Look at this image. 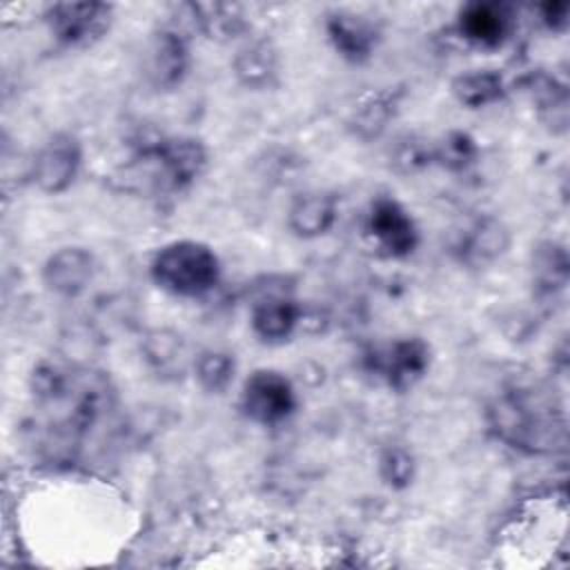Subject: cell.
I'll return each instance as SVG.
<instances>
[{"mask_svg": "<svg viewBox=\"0 0 570 570\" xmlns=\"http://www.w3.org/2000/svg\"><path fill=\"white\" fill-rule=\"evenodd\" d=\"M412 474H414V463L405 450L392 448L381 456V476L392 488H405L412 481Z\"/></svg>", "mask_w": 570, "mask_h": 570, "instance_id": "cell-26", "label": "cell"}, {"mask_svg": "<svg viewBox=\"0 0 570 570\" xmlns=\"http://www.w3.org/2000/svg\"><path fill=\"white\" fill-rule=\"evenodd\" d=\"M325 29L334 49L350 62L367 60L379 42V27L370 18L356 13H330Z\"/></svg>", "mask_w": 570, "mask_h": 570, "instance_id": "cell-13", "label": "cell"}, {"mask_svg": "<svg viewBox=\"0 0 570 570\" xmlns=\"http://www.w3.org/2000/svg\"><path fill=\"white\" fill-rule=\"evenodd\" d=\"M111 20V7L105 2H58L47 11L53 38L67 47H85L98 40Z\"/></svg>", "mask_w": 570, "mask_h": 570, "instance_id": "cell-7", "label": "cell"}, {"mask_svg": "<svg viewBox=\"0 0 570 570\" xmlns=\"http://www.w3.org/2000/svg\"><path fill=\"white\" fill-rule=\"evenodd\" d=\"M31 390L36 405L47 416V428L58 439H80L109 407V383L100 372L42 363L33 370Z\"/></svg>", "mask_w": 570, "mask_h": 570, "instance_id": "cell-1", "label": "cell"}, {"mask_svg": "<svg viewBox=\"0 0 570 570\" xmlns=\"http://www.w3.org/2000/svg\"><path fill=\"white\" fill-rule=\"evenodd\" d=\"M301 318L298 303L281 289L263 292L252 303V327L267 343L285 341Z\"/></svg>", "mask_w": 570, "mask_h": 570, "instance_id": "cell-12", "label": "cell"}, {"mask_svg": "<svg viewBox=\"0 0 570 570\" xmlns=\"http://www.w3.org/2000/svg\"><path fill=\"white\" fill-rule=\"evenodd\" d=\"M189 18L198 31L216 40H229L245 31V18L238 4L223 2H203V4H185Z\"/></svg>", "mask_w": 570, "mask_h": 570, "instance_id": "cell-18", "label": "cell"}, {"mask_svg": "<svg viewBox=\"0 0 570 570\" xmlns=\"http://www.w3.org/2000/svg\"><path fill=\"white\" fill-rule=\"evenodd\" d=\"M568 11H570V4L568 2H546L539 7V13H541V20L548 29L552 31H563L566 24H568Z\"/></svg>", "mask_w": 570, "mask_h": 570, "instance_id": "cell-27", "label": "cell"}, {"mask_svg": "<svg viewBox=\"0 0 570 570\" xmlns=\"http://www.w3.org/2000/svg\"><path fill=\"white\" fill-rule=\"evenodd\" d=\"M189 69V45L187 36L176 29L167 27L154 33L147 58H145V73L147 80L156 89H174L183 82Z\"/></svg>", "mask_w": 570, "mask_h": 570, "instance_id": "cell-10", "label": "cell"}, {"mask_svg": "<svg viewBox=\"0 0 570 570\" xmlns=\"http://www.w3.org/2000/svg\"><path fill=\"white\" fill-rule=\"evenodd\" d=\"M154 283L176 296H203L220 278L214 249L198 240H174L163 245L151 261Z\"/></svg>", "mask_w": 570, "mask_h": 570, "instance_id": "cell-3", "label": "cell"}, {"mask_svg": "<svg viewBox=\"0 0 570 570\" xmlns=\"http://www.w3.org/2000/svg\"><path fill=\"white\" fill-rule=\"evenodd\" d=\"M512 27L505 4L499 2H470L459 13L461 36L481 49L499 47Z\"/></svg>", "mask_w": 570, "mask_h": 570, "instance_id": "cell-14", "label": "cell"}, {"mask_svg": "<svg viewBox=\"0 0 570 570\" xmlns=\"http://www.w3.org/2000/svg\"><path fill=\"white\" fill-rule=\"evenodd\" d=\"M207 151L196 138H163L145 145L134 158L136 178L156 194H171L189 187L205 169Z\"/></svg>", "mask_w": 570, "mask_h": 570, "instance_id": "cell-2", "label": "cell"}, {"mask_svg": "<svg viewBox=\"0 0 570 570\" xmlns=\"http://www.w3.org/2000/svg\"><path fill=\"white\" fill-rule=\"evenodd\" d=\"M82 163V149L76 136L71 134H53L36 154L33 160V183L45 194L65 191L78 176Z\"/></svg>", "mask_w": 570, "mask_h": 570, "instance_id": "cell-8", "label": "cell"}, {"mask_svg": "<svg viewBox=\"0 0 570 570\" xmlns=\"http://www.w3.org/2000/svg\"><path fill=\"white\" fill-rule=\"evenodd\" d=\"M430 365V347L425 341L399 338L385 347H376L367 354V367L383 379L392 390L412 387Z\"/></svg>", "mask_w": 570, "mask_h": 570, "instance_id": "cell-6", "label": "cell"}, {"mask_svg": "<svg viewBox=\"0 0 570 570\" xmlns=\"http://www.w3.org/2000/svg\"><path fill=\"white\" fill-rule=\"evenodd\" d=\"M452 94L461 105L479 109L497 102L505 94V85L494 69H472L452 80Z\"/></svg>", "mask_w": 570, "mask_h": 570, "instance_id": "cell-20", "label": "cell"}, {"mask_svg": "<svg viewBox=\"0 0 570 570\" xmlns=\"http://www.w3.org/2000/svg\"><path fill=\"white\" fill-rule=\"evenodd\" d=\"M296 407V394L289 379L276 370H256L247 376L240 392V410L261 425L285 421Z\"/></svg>", "mask_w": 570, "mask_h": 570, "instance_id": "cell-5", "label": "cell"}, {"mask_svg": "<svg viewBox=\"0 0 570 570\" xmlns=\"http://www.w3.org/2000/svg\"><path fill=\"white\" fill-rule=\"evenodd\" d=\"M336 220V198L325 191L301 194L287 214L289 229L301 238H316L325 234Z\"/></svg>", "mask_w": 570, "mask_h": 570, "instance_id": "cell-16", "label": "cell"}, {"mask_svg": "<svg viewBox=\"0 0 570 570\" xmlns=\"http://www.w3.org/2000/svg\"><path fill=\"white\" fill-rule=\"evenodd\" d=\"M191 365H194V374H196L200 387L207 392H214V394L227 390V385L232 383L234 372H236L234 356L223 350H203L194 358Z\"/></svg>", "mask_w": 570, "mask_h": 570, "instance_id": "cell-21", "label": "cell"}, {"mask_svg": "<svg viewBox=\"0 0 570 570\" xmlns=\"http://www.w3.org/2000/svg\"><path fill=\"white\" fill-rule=\"evenodd\" d=\"M492 428L512 448L543 452L554 441L552 419L530 396L508 394L490 410Z\"/></svg>", "mask_w": 570, "mask_h": 570, "instance_id": "cell-4", "label": "cell"}, {"mask_svg": "<svg viewBox=\"0 0 570 570\" xmlns=\"http://www.w3.org/2000/svg\"><path fill=\"white\" fill-rule=\"evenodd\" d=\"M476 154L474 142L465 136V134H450L436 149H434V158L441 160L443 165L452 167V169H461L465 167Z\"/></svg>", "mask_w": 570, "mask_h": 570, "instance_id": "cell-25", "label": "cell"}, {"mask_svg": "<svg viewBox=\"0 0 570 570\" xmlns=\"http://www.w3.org/2000/svg\"><path fill=\"white\" fill-rule=\"evenodd\" d=\"M367 234L374 243L394 258L407 256L419 243V232L407 209L394 198H379L367 214Z\"/></svg>", "mask_w": 570, "mask_h": 570, "instance_id": "cell-9", "label": "cell"}, {"mask_svg": "<svg viewBox=\"0 0 570 570\" xmlns=\"http://www.w3.org/2000/svg\"><path fill=\"white\" fill-rule=\"evenodd\" d=\"M394 100L387 94H372L358 102V107L352 114V129L361 138H376L387 120L392 118Z\"/></svg>", "mask_w": 570, "mask_h": 570, "instance_id": "cell-23", "label": "cell"}, {"mask_svg": "<svg viewBox=\"0 0 570 570\" xmlns=\"http://www.w3.org/2000/svg\"><path fill=\"white\" fill-rule=\"evenodd\" d=\"M510 247V229L494 216L479 218L461 238V261L479 267L497 261Z\"/></svg>", "mask_w": 570, "mask_h": 570, "instance_id": "cell-15", "label": "cell"}, {"mask_svg": "<svg viewBox=\"0 0 570 570\" xmlns=\"http://www.w3.org/2000/svg\"><path fill=\"white\" fill-rule=\"evenodd\" d=\"M532 94L539 102V114L546 120V125L552 127V131H566L568 125V94L566 87L559 85L554 78L541 76L534 80Z\"/></svg>", "mask_w": 570, "mask_h": 570, "instance_id": "cell-24", "label": "cell"}, {"mask_svg": "<svg viewBox=\"0 0 570 570\" xmlns=\"http://www.w3.org/2000/svg\"><path fill=\"white\" fill-rule=\"evenodd\" d=\"M278 73V56L272 42L254 40L238 49L234 58V76L247 89H267Z\"/></svg>", "mask_w": 570, "mask_h": 570, "instance_id": "cell-17", "label": "cell"}, {"mask_svg": "<svg viewBox=\"0 0 570 570\" xmlns=\"http://www.w3.org/2000/svg\"><path fill=\"white\" fill-rule=\"evenodd\" d=\"M147 361L163 374L185 370V345L183 338L167 330H156L145 338Z\"/></svg>", "mask_w": 570, "mask_h": 570, "instance_id": "cell-22", "label": "cell"}, {"mask_svg": "<svg viewBox=\"0 0 570 570\" xmlns=\"http://www.w3.org/2000/svg\"><path fill=\"white\" fill-rule=\"evenodd\" d=\"M532 278L541 296H557L568 283V254L566 247L548 240L532 254Z\"/></svg>", "mask_w": 570, "mask_h": 570, "instance_id": "cell-19", "label": "cell"}, {"mask_svg": "<svg viewBox=\"0 0 570 570\" xmlns=\"http://www.w3.org/2000/svg\"><path fill=\"white\" fill-rule=\"evenodd\" d=\"M94 272V256L85 247H60L47 258L42 281L53 294L73 298L89 287Z\"/></svg>", "mask_w": 570, "mask_h": 570, "instance_id": "cell-11", "label": "cell"}]
</instances>
